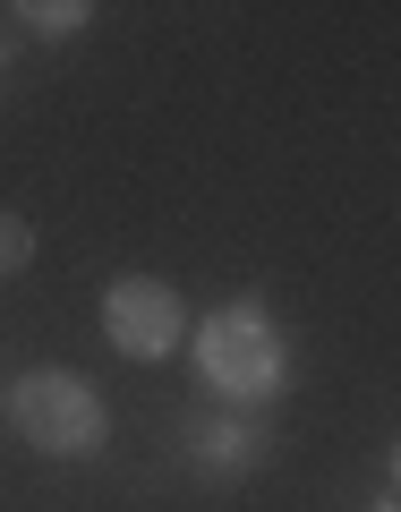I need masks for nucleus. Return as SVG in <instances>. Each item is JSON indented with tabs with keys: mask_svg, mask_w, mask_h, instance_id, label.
<instances>
[{
	"mask_svg": "<svg viewBox=\"0 0 401 512\" xmlns=\"http://www.w3.org/2000/svg\"><path fill=\"white\" fill-rule=\"evenodd\" d=\"M188 367L222 410H274L291 393V342L256 291H231L205 308V325H188Z\"/></svg>",
	"mask_w": 401,
	"mask_h": 512,
	"instance_id": "f257e3e1",
	"label": "nucleus"
},
{
	"mask_svg": "<svg viewBox=\"0 0 401 512\" xmlns=\"http://www.w3.org/2000/svg\"><path fill=\"white\" fill-rule=\"evenodd\" d=\"M9 427H18L26 453H43V461H94L111 444V402L94 393V376L26 367V376L9 384Z\"/></svg>",
	"mask_w": 401,
	"mask_h": 512,
	"instance_id": "f03ea898",
	"label": "nucleus"
},
{
	"mask_svg": "<svg viewBox=\"0 0 401 512\" xmlns=\"http://www.w3.org/2000/svg\"><path fill=\"white\" fill-rule=\"evenodd\" d=\"M103 342L120 350L128 367H163L188 350V308L163 274H120L103 291Z\"/></svg>",
	"mask_w": 401,
	"mask_h": 512,
	"instance_id": "7ed1b4c3",
	"label": "nucleus"
},
{
	"mask_svg": "<svg viewBox=\"0 0 401 512\" xmlns=\"http://www.w3.org/2000/svg\"><path fill=\"white\" fill-rule=\"evenodd\" d=\"M274 453V427H265V410H197L188 419V461H197L205 478H248L256 461Z\"/></svg>",
	"mask_w": 401,
	"mask_h": 512,
	"instance_id": "20e7f679",
	"label": "nucleus"
},
{
	"mask_svg": "<svg viewBox=\"0 0 401 512\" xmlns=\"http://www.w3.org/2000/svg\"><path fill=\"white\" fill-rule=\"evenodd\" d=\"M9 18H26V35H35V43H69V35H86V26H94V0H18Z\"/></svg>",
	"mask_w": 401,
	"mask_h": 512,
	"instance_id": "39448f33",
	"label": "nucleus"
},
{
	"mask_svg": "<svg viewBox=\"0 0 401 512\" xmlns=\"http://www.w3.org/2000/svg\"><path fill=\"white\" fill-rule=\"evenodd\" d=\"M26 265H35V222L0 205V282H18Z\"/></svg>",
	"mask_w": 401,
	"mask_h": 512,
	"instance_id": "423d86ee",
	"label": "nucleus"
},
{
	"mask_svg": "<svg viewBox=\"0 0 401 512\" xmlns=\"http://www.w3.org/2000/svg\"><path fill=\"white\" fill-rule=\"evenodd\" d=\"M384 478H393V495H401V444H393V453H384Z\"/></svg>",
	"mask_w": 401,
	"mask_h": 512,
	"instance_id": "0eeeda50",
	"label": "nucleus"
},
{
	"mask_svg": "<svg viewBox=\"0 0 401 512\" xmlns=\"http://www.w3.org/2000/svg\"><path fill=\"white\" fill-rule=\"evenodd\" d=\"M367 512H401V495H384V504H367Z\"/></svg>",
	"mask_w": 401,
	"mask_h": 512,
	"instance_id": "6e6552de",
	"label": "nucleus"
},
{
	"mask_svg": "<svg viewBox=\"0 0 401 512\" xmlns=\"http://www.w3.org/2000/svg\"><path fill=\"white\" fill-rule=\"evenodd\" d=\"M0 410H9V393H0Z\"/></svg>",
	"mask_w": 401,
	"mask_h": 512,
	"instance_id": "1a4fd4ad",
	"label": "nucleus"
}]
</instances>
